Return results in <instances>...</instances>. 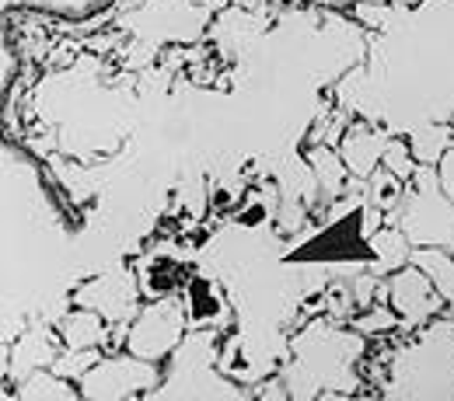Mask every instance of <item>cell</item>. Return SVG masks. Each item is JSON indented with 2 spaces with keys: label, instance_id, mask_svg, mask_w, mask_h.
Masks as SVG:
<instances>
[{
  "label": "cell",
  "instance_id": "obj_20",
  "mask_svg": "<svg viewBox=\"0 0 454 401\" xmlns=\"http://www.w3.org/2000/svg\"><path fill=\"white\" fill-rule=\"evenodd\" d=\"M356 18H364V21H374L378 28H385V21H388V11H385V7H374V4H356Z\"/></svg>",
  "mask_w": 454,
  "mask_h": 401
},
{
  "label": "cell",
  "instance_id": "obj_8",
  "mask_svg": "<svg viewBox=\"0 0 454 401\" xmlns=\"http://www.w3.org/2000/svg\"><path fill=\"white\" fill-rule=\"evenodd\" d=\"M388 133L385 129H371V126H349L340 140V154L353 178H371L381 168L385 147H388Z\"/></svg>",
  "mask_w": 454,
  "mask_h": 401
},
{
  "label": "cell",
  "instance_id": "obj_21",
  "mask_svg": "<svg viewBox=\"0 0 454 401\" xmlns=\"http://www.w3.org/2000/svg\"><path fill=\"white\" fill-rule=\"evenodd\" d=\"M385 4H398V7H412V4H419V0H385Z\"/></svg>",
  "mask_w": 454,
  "mask_h": 401
},
{
  "label": "cell",
  "instance_id": "obj_2",
  "mask_svg": "<svg viewBox=\"0 0 454 401\" xmlns=\"http://www.w3.org/2000/svg\"><path fill=\"white\" fill-rule=\"evenodd\" d=\"M297 366H290V395L294 398H311V395H322L318 388L325 384H346V370L356 363V356L364 352V339L360 332L349 335L340 328H325V325H315L308 335H301L297 343Z\"/></svg>",
  "mask_w": 454,
  "mask_h": 401
},
{
  "label": "cell",
  "instance_id": "obj_6",
  "mask_svg": "<svg viewBox=\"0 0 454 401\" xmlns=\"http://www.w3.org/2000/svg\"><path fill=\"white\" fill-rule=\"evenodd\" d=\"M388 304L395 307V314L402 318L405 328H419L434 314H441V307L448 300L437 293L434 280L416 262H409V266H402L388 276Z\"/></svg>",
  "mask_w": 454,
  "mask_h": 401
},
{
  "label": "cell",
  "instance_id": "obj_19",
  "mask_svg": "<svg viewBox=\"0 0 454 401\" xmlns=\"http://www.w3.org/2000/svg\"><path fill=\"white\" fill-rule=\"evenodd\" d=\"M437 174H441V189L448 192V199L454 203V147L441 158V165H437Z\"/></svg>",
  "mask_w": 454,
  "mask_h": 401
},
{
  "label": "cell",
  "instance_id": "obj_5",
  "mask_svg": "<svg viewBox=\"0 0 454 401\" xmlns=\"http://www.w3.org/2000/svg\"><path fill=\"white\" fill-rule=\"evenodd\" d=\"M185 332V318L178 300H158L151 307H144L137 314V321L129 325V352L144 356V359H165L168 352L178 349Z\"/></svg>",
  "mask_w": 454,
  "mask_h": 401
},
{
  "label": "cell",
  "instance_id": "obj_7",
  "mask_svg": "<svg viewBox=\"0 0 454 401\" xmlns=\"http://www.w3.org/2000/svg\"><path fill=\"white\" fill-rule=\"evenodd\" d=\"M74 300L81 307H91L98 311L102 318L109 321H129L140 314V289L133 283L129 273L115 269V273H106L98 280H88L84 287L74 293Z\"/></svg>",
  "mask_w": 454,
  "mask_h": 401
},
{
  "label": "cell",
  "instance_id": "obj_9",
  "mask_svg": "<svg viewBox=\"0 0 454 401\" xmlns=\"http://www.w3.org/2000/svg\"><path fill=\"white\" fill-rule=\"evenodd\" d=\"M304 161H308V172L315 178V185L325 196H333V199L342 196L346 185L353 181V174H349L346 161H342L340 147H333V143H311L308 154H304Z\"/></svg>",
  "mask_w": 454,
  "mask_h": 401
},
{
  "label": "cell",
  "instance_id": "obj_22",
  "mask_svg": "<svg viewBox=\"0 0 454 401\" xmlns=\"http://www.w3.org/2000/svg\"><path fill=\"white\" fill-rule=\"evenodd\" d=\"M353 4H385V0H353Z\"/></svg>",
  "mask_w": 454,
  "mask_h": 401
},
{
  "label": "cell",
  "instance_id": "obj_1",
  "mask_svg": "<svg viewBox=\"0 0 454 401\" xmlns=\"http://www.w3.org/2000/svg\"><path fill=\"white\" fill-rule=\"evenodd\" d=\"M385 395L392 398H454V325L437 321L398 349L388 363Z\"/></svg>",
  "mask_w": 454,
  "mask_h": 401
},
{
  "label": "cell",
  "instance_id": "obj_11",
  "mask_svg": "<svg viewBox=\"0 0 454 401\" xmlns=\"http://www.w3.org/2000/svg\"><path fill=\"white\" fill-rule=\"evenodd\" d=\"M59 356L57 339L46 332V328H32L21 335V343L14 345V356H11V370L18 381H25L32 370H43V366H53Z\"/></svg>",
  "mask_w": 454,
  "mask_h": 401
},
{
  "label": "cell",
  "instance_id": "obj_16",
  "mask_svg": "<svg viewBox=\"0 0 454 401\" xmlns=\"http://www.w3.org/2000/svg\"><path fill=\"white\" fill-rule=\"evenodd\" d=\"M398 325H402V318L395 314L392 304H371V307H364L360 318H353V332H360V335H388Z\"/></svg>",
  "mask_w": 454,
  "mask_h": 401
},
{
  "label": "cell",
  "instance_id": "obj_14",
  "mask_svg": "<svg viewBox=\"0 0 454 401\" xmlns=\"http://www.w3.org/2000/svg\"><path fill=\"white\" fill-rule=\"evenodd\" d=\"M412 262L434 280L437 293L454 304V251L448 248H412Z\"/></svg>",
  "mask_w": 454,
  "mask_h": 401
},
{
  "label": "cell",
  "instance_id": "obj_13",
  "mask_svg": "<svg viewBox=\"0 0 454 401\" xmlns=\"http://www.w3.org/2000/svg\"><path fill=\"white\" fill-rule=\"evenodd\" d=\"M74 381H67V377H59L57 370L50 366H43V370H32L25 381H21V388H18V398L25 401H67V398H81V391H74L70 388Z\"/></svg>",
  "mask_w": 454,
  "mask_h": 401
},
{
  "label": "cell",
  "instance_id": "obj_10",
  "mask_svg": "<svg viewBox=\"0 0 454 401\" xmlns=\"http://www.w3.org/2000/svg\"><path fill=\"white\" fill-rule=\"evenodd\" d=\"M59 343L63 349H106L109 318H102L91 307H77L59 321Z\"/></svg>",
  "mask_w": 454,
  "mask_h": 401
},
{
  "label": "cell",
  "instance_id": "obj_18",
  "mask_svg": "<svg viewBox=\"0 0 454 401\" xmlns=\"http://www.w3.org/2000/svg\"><path fill=\"white\" fill-rule=\"evenodd\" d=\"M381 165H385V168H388L392 174H398L402 181H409V178L416 174V168H419V161L412 158V147H409L405 140H398V136H392V140H388Z\"/></svg>",
  "mask_w": 454,
  "mask_h": 401
},
{
  "label": "cell",
  "instance_id": "obj_12",
  "mask_svg": "<svg viewBox=\"0 0 454 401\" xmlns=\"http://www.w3.org/2000/svg\"><path fill=\"white\" fill-rule=\"evenodd\" d=\"M367 241L374 251V273L378 276H392L395 269L412 262V241L402 227H378Z\"/></svg>",
  "mask_w": 454,
  "mask_h": 401
},
{
  "label": "cell",
  "instance_id": "obj_17",
  "mask_svg": "<svg viewBox=\"0 0 454 401\" xmlns=\"http://www.w3.org/2000/svg\"><path fill=\"white\" fill-rule=\"evenodd\" d=\"M102 359V349H67V352H59L57 363H53V370H57L59 377H67V381H84V374L95 366Z\"/></svg>",
  "mask_w": 454,
  "mask_h": 401
},
{
  "label": "cell",
  "instance_id": "obj_4",
  "mask_svg": "<svg viewBox=\"0 0 454 401\" xmlns=\"http://www.w3.org/2000/svg\"><path fill=\"white\" fill-rule=\"evenodd\" d=\"M161 384V370L154 359H144V356H102L81 381V398L91 401H106V398H137V395H147L151 388Z\"/></svg>",
  "mask_w": 454,
  "mask_h": 401
},
{
  "label": "cell",
  "instance_id": "obj_3",
  "mask_svg": "<svg viewBox=\"0 0 454 401\" xmlns=\"http://www.w3.org/2000/svg\"><path fill=\"white\" fill-rule=\"evenodd\" d=\"M398 224L416 248L454 251V203L441 189L437 165H419L416 174L409 178V192H405Z\"/></svg>",
  "mask_w": 454,
  "mask_h": 401
},
{
  "label": "cell",
  "instance_id": "obj_15",
  "mask_svg": "<svg viewBox=\"0 0 454 401\" xmlns=\"http://www.w3.org/2000/svg\"><path fill=\"white\" fill-rule=\"evenodd\" d=\"M409 147L419 165H441V158L454 147V126H423L409 136Z\"/></svg>",
  "mask_w": 454,
  "mask_h": 401
}]
</instances>
